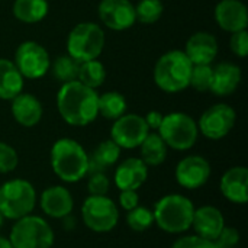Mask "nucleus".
I'll return each mask as SVG.
<instances>
[{"instance_id": "34", "label": "nucleus", "mask_w": 248, "mask_h": 248, "mask_svg": "<svg viewBox=\"0 0 248 248\" xmlns=\"http://www.w3.org/2000/svg\"><path fill=\"white\" fill-rule=\"evenodd\" d=\"M110 189V182L106 173H92L87 182V190L92 196H106Z\"/></svg>"}, {"instance_id": "32", "label": "nucleus", "mask_w": 248, "mask_h": 248, "mask_svg": "<svg viewBox=\"0 0 248 248\" xmlns=\"http://www.w3.org/2000/svg\"><path fill=\"white\" fill-rule=\"evenodd\" d=\"M212 84V67L211 65H193L190 73L189 86L198 92H209Z\"/></svg>"}, {"instance_id": "2", "label": "nucleus", "mask_w": 248, "mask_h": 248, "mask_svg": "<svg viewBox=\"0 0 248 248\" xmlns=\"http://www.w3.org/2000/svg\"><path fill=\"white\" fill-rule=\"evenodd\" d=\"M51 167L58 179L77 183L89 173V154L71 138H61L51 148Z\"/></svg>"}, {"instance_id": "28", "label": "nucleus", "mask_w": 248, "mask_h": 248, "mask_svg": "<svg viewBox=\"0 0 248 248\" xmlns=\"http://www.w3.org/2000/svg\"><path fill=\"white\" fill-rule=\"evenodd\" d=\"M49 68H51V73H52L54 78L64 84V83H70V81H76L77 80L80 62L76 61L68 54L67 55H58L52 61Z\"/></svg>"}, {"instance_id": "12", "label": "nucleus", "mask_w": 248, "mask_h": 248, "mask_svg": "<svg viewBox=\"0 0 248 248\" xmlns=\"http://www.w3.org/2000/svg\"><path fill=\"white\" fill-rule=\"evenodd\" d=\"M150 129L142 116L137 113H128L118 118L110 129V140L119 145V148L132 150L141 145Z\"/></svg>"}, {"instance_id": "27", "label": "nucleus", "mask_w": 248, "mask_h": 248, "mask_svg": "<svg viewBox=\"0 0 248 248\" xmlns=\"http://www.w3.org/2000/svg\"><path fill=\"white\" fill-rule=\"evenodd\" d=\"M97 109H99V113L105 119L116 121L118 118L125 115V112H126V100L118 92H106L102 96H99Z\"/></svg>"}, {"instance_id": "29", "label": "nucleus", "mask_w": 248, "mask_h": 248, "mask_svg": "<svg viewBox=\"0 0 248 248\" xmlns=\"http://www.w3.org/2000/svg\"><path fill=\"white\" fill-rule=\"evenodd\" d=\"M77 80L80 83H83L84 86L90 87V89H97L103 84V81L106 80V70L105 65L97 61V60H90V61H84L80 62V68H78V77Z\"/></svg>"}, {"instance_id": "8", "label": "nucleus", "mask_w": 248, "mask_h": 248, "mask_svg": "<svg viewBox=\"0 0 248 248\" xmlns=\"http://www.w3.org/2000/svg\"><path fill=\"white\" fill-rule=\"evenodd\" d=\"M158 135L163 138L167 147L186 151L190 150L199 135L198 124L192 116L183 112H171L163 118L158 128Z\"/></svg>"}, {"instance_id": "35", "label": "nucleus", "mask_w": 248, "mask_h": 248, "mask_svg": "<svg viewBox=\"0 0 248 248\" xmlns=\"http://www.w3.org/2000/svg\"><path fill=\"white\" fill-rule=\"evenodd\" d=\"M212 243L215 248H237L240 243V232L232 227H225Z\"/></svg>"}, {"instance_id": "19", "label": "nucleus", "mask_w": 248, "mask_h": 248, "mask_svg": "<svg viewBox=\"0 0 248 248\" xmlns=\"http://www.w3.org/2000/svg\"><path fill=\"white\" fill-rule=\"evenodd\" d=\"M219 190L232 203L244 205L248 201V170L243 166L227 170L219 182Z\"/></svg>"}, {"instance_id": "20", "label": "nucleus", "mask_w": 248, "mask_h": 248, "mask_svg": "<svg viewBox=\"0 0 248 248\" xmlns=\"http://www.w3.org/2000/svg\"><path fill=\"white\" fill-rule=\"evenodd\" d=\"M192 227L196 235L206 238L209 241H214L225 228V219H224L222 212L218 208L205 205V206L195 209Z\"/></svg>"}, {"instance_id": "23", "label": "nucleus", "mask_w": 248, "mask_h": 248, "mask_svg": "<svg viewBox=\"0 0 248 248\" xmlns=\"http://www.w3.org/2000/svg\"><path fill=\"white\" fill-rule=\"evenodd\" d=\"M23 90V77L13 61L0 58V99L12 100Z\"/></svg>"}, {"instance_id": "40", "label": "nucleus", "mask_w": 248, "mask_h": 248, "mask_svg": "<svg viewBox=\"0 0 248 248\" xmlns=\"http://www.w3.org/2000/svg\"><path fill=\"white\" fill-rule=\"evenodd\" d=\"M0 248H13V246H12V243H10L9 238L0 235Z\"/></svg>"}, {"instance_id": "22", "label": "nucleus", "mask_w": 248, "mask_h": 248, "mask_svg": "<svg viewBox=\"0 0 248 248\" xmlns=\"http://www.w3.org/2000/svg\"><path fill=\"white\" fill-rule=\"evenodd\" d=\"M241 68L232 62H221L212 68L211 90L217 96H230L241 83Z\"/></svg>"}, {"instance_id": "41", "label": "nucleus", "mask_w": 248, "mask_h": 248, "mask_svg": "<svg viewBox=\"0 0 248 248\" xmlns=\"http://www.w3.org/2000/svg\"><path fill=\"white\" fill-rule=\"evenodd\" d=\"M3 219H4V218H3V215H1V212H0V228H1V225H3Z\"/></svg>"}, {"instance_id": "15", "label": "nucleus", "mask_w": 248, "mask_h": 248, "mask_svg": "<svg viewBox=\"0 0 248 248\" xmlns=\"http://www.w3.org/2000/svg\"><path fill=\"white\" fill-rule=\"evenodd\" d=\"M41 209L45 215L54 219L67 218L74 208V199L70 190L64 186H51L41 193Z\"/></svg>"}, {"instance_id": "13", "label": "nucleus", "mask_w": 248, "mask_h": 248, "mask_svg": "<svg viewBox=\"0 0 248 248\" xmlns=\"http://www.w3.org/2000/svg\"><path fill=\"white\" fill-rule=\"evenodd\" d=\"M176 182L189 190L205 186L211 177V164L202 155H187L176 166Z\"/></svg>"}, {"instance_id": "10", "label": "nucleus", "mask_w": 248, "mask_h": 248, "mask_svg": "<svg viewBox=\"0 0 248 248\" xmlns=\"http://www.w3.org/2000/svg\"><path fill=\"white\" fill-rule=\"evenodd\" d=\"M15 65L17 67L22 77L35 80L44 77L48 73L51 58L41 44L35 41H25L17 46L15 52Z\"/></svg>"}, {"instance_id": "3", "label": "nucleus", "mask_w": 248, "mask_h": 248, "mask_svg": "<svg viewBox=\"0 0 248 248\" xmlns=\"http://www.w3.org/2000/svg\"><path fill=\"white\" fill-rule=\"evenodd\" d=\"M193 202L183 195H166L154 205V222L157 227L169 234H182L192 227Z\"/></svg>"}, {"instance_id": "9", "label": "nucleus", "mask_w": 248, "mask_h": 248, "mask_svg": "<svg viewBox=\"0 0 248 248\" xmlns=\"http://www.w3.org/2000/svg\"><path fill=\"white\" fill-rule=\"evenodd\" d=\"M84 225L99 234L112 231L119 221L118 205L108 196H89L81 205Z\"/></svg>"}, {"instance_id": "14", "label": "nucleus", "mask_w": 248, "mask_h": 248, "mask_svg": "<svg viewBox=\"0 0 248 248\" xmlns=\"http://www.w3.org/2000/svg\"><path fill=\"white\" fill-rule=\"evenodd\" d=\"M97 12L100 20L113 31L129 29L137 20L135 6L129 0H102Z\"/></svg>"}, {"instance_id": "39", "label": "nucleus", "mask_w": 248, "mask_h": 248, "mask_svg": "<svg viewBox=\"0 0 248 248\" xmlns=\"http://www.w3.org/2000/svg\"><path fill=\"white\" fill-rule=\"evenodd\" d=\"M163 118H164V115H161L160 112L151 110V112H148V113L145 115L144 121H145L148 129L158 131V128H160V125H161V122H163Z\"/></svg>"}, {"instance_id": "31", "label": "nucleus", "mask_w": 248, "mask_h": 248, "mask_svg": "<svg viewBox=\"0 0 248 248\" xmlns=\"http://www.w3.org/2000/svg\"><path fill=\"white\" fill-rule=\"evenodd\" d=\"M126 224L132 231L144 232L154 225V215L153 211L144 206H137L126 212Z\"/></svg>"}, {"instance_id": "11", "label": "nucleus", "mask_w": 248, "mask_h": 248, "mask_svg": "<svg viewBox=\"0 0 248 248\" xmlns=\"http://www.w3.org/2000/svg\"><path fill=\"white\" fill-rule=\"evenodd\" d=\"M235 110L225 103H218L202 113L198 124V129L202 132L203 137L209 140H221L231 132L235 125Z\"/></svg>"}, {"instance_id": "1", "label": "nucleus", "mask_w": 248, "mask_h": 248, "mask_svg": "<svg viewBox=\"0 0 248 248\" xmlns=\"http://www.w3.org/2000/svg\"><path fill=\"white\" fill-rule=\"evenodd\" d=\"M99 96L78 80L64 83L57 94V108L61 118L73 126H86L92 124L97 115Z\"/></svg>"}, {"instance_id": "25", "label": "nucleus", "mask_w": 248, "mask_h": 248, "mask_svg": "<svg viewBox=\"0 0 248 248\" xmlns=\"http://www.w3.org/2000/svg\"><path fill=\"white\" fill-rule=\"evenodd\" d=\"M167 145L163 141V138L158 135V132L148 134L145 140L140 145V153H141V160L147 166H160L166 161L167 158Z\"/></svg>"}, {"instance_id": "6", "label": "nucleus", "mask_w": 248, "mask_h": 248, "mask_svg": "<svg viewBox=\"0 0 248 248\" xmlns=\"http://www.w3.org/2000/svg\"><path fill=\"white\" fill-rule=\"evenodd\" d=\"M105 46V32L97 23L81 22L76 25L67 38V51L78 62L97 60Z\"/></svg>"}, {"instance_id": "17", "label": "nucleus", "mask_w": 248, "mask_h": 248, "mask_svg": "<svg viewBox=\"0 0 248 248\" xmlns=\"http://www.w3.org/2000/svg\"><path fill=\"white\" fill-rule=\"evenodd\" d=\"M183 52L193 65H211L218 54V41L209 32H196L187 39Z\"/></svg>"}, {"instance_id": "4", "label": "nucleus", "mask_w": 248, "mask_h": 248, "mask_svg": "<svg viewBox=\"0 0 248 248\" xmlns=\"http://www.w3.org/2000/svg\"><path fill=\"white\" fill-rule=\"evenodd\" d=\"M192 68L193 64L183 51H169L158 58L154 67V81L167 93H179L189 87Z\"/></svg>"}, {"instance_id": "33", "label": "nucleus", "mask_w": 248, "mask_h": 248, "mask_svg": "<svg viewBox=\"0 0 248 248\" xmlns=\"http://www.w3.org/2000/svg\"><path fill=\"white\" fill-rule=\"evenodd\" d=\"M17 164L19 157L16 150L6 142H0V174L13 171L17 167Z\"/></svg>"}, {"instance_id": "38", "label": "nucleus", "mask_w": 248, "mask_h": 248, "mask_svg": "<svg viewBox=\"0 0 248 248\" xmlns=\"http://www.w3.org/2000/svg\"><path fill=\"white\" fill-rule=\"evenodd\" d=\"M119 205L122 209H125L126 212L137 208L140 205V195L137 193V190H121L119 193Z\"/></svg>"}, {"instance_id": "36", "label": "nucleus", "mask_w": 248, "mask_h": 248, "mask_svg": "<svg viewBox=\"0 0 248 248\" xmlns=\"http://www.w3.org/2000/svg\"><path fill=\"white\" fill-rule=\"evenodd\" d=\"M230 46H231V51H232L235 55H238L240 58L247 57V54H248L247 29H243V31L234 32V33H232V36H231V41H230Z\"/></svg>"}, {"instance_id": "37", "label": "nucleus", "mask_w": 248, "mask_h": 248, "mask_svg": "<svg viewBox=\"0 0 248 248\" xmlns=\"http://www.w3.org/2000/svg\"><path fill=\"white\" fill-rule=\"evenodd\" d=\"M171 248H215L214 243L199 235H185L177 238Z\"/></svg>"}, {"instance_id": "16", "label": "nucleus", "mask_w": 248, "mask_h": 248, "mask_svg": "<svg viewBox=\"0 0 248 248\" xmlns=\"http://www.w3.org/2000/svg\"><path fill=\"white\" fill-rule=\"evenodd\" d=\"M148 177V166L137 157L124 160L115 170V185L119 190H138Z\"/></svg>"}, {"instance_id": "7", "label": "nucleus", "mask_w": 248, "mask_h": 248, "mask_svg": "<svg viewBox=\"0 0 248 248\" xmlns=\"http://www.w3.org/2000/svg\"><path fill=\"white\" fill-rule=\"evenodd\" d=\"M54 238L49 224L36 215H26L15 221L9 235L13 248H51Z\"/></svg>"}, {"instance_id": "24", "label": "nucleus", "mask_w": 248, "mask_h": 248, "mask_svg": "<svg viewBox=\"0 0 248 248\" xmlns=\"http://www.w3.org/2000/svg\"><path fill=\"white\" fill-rule=\"evenodd\" d=\"M121 157V148L116 145L112 140L102 141L93 151L92 155H89V173H105L109 167L115 166Z\"/></svg>"}, {"instance_id": "18", "label": "nucleus", "mask_w": 248, "mask_h": 248, "mask_svg": "<svg viewBox=\"0 0 248 248\" xmlns=\"http://www.w3.org/2000/svg\"><path fill=\"white\" fill-rule=\"evenodd\" d=\"M215 19L221 29L231 33L247 29V6L240 0H221L215 7Z\"/></svg>"}, {"instance_id": "21", "label": "nucleus", "mask_w": 248, "mask_h": 248, "mask_svg": "<svg viewBox=\"0 0 248 248\" xmlns=\"http://www.w3.org/2000/svg\"><path fill=\"white\" fill-rule=\"evenodd\" d=\"M15 121L26 128L35 126L42 118V103L31 93H19L12 99L10 106Z\"/></svg>"}, {"instance_id": "5", "label": "nucleus", "mask_w": 248, "mask_h": 248, "mask_svg": "<svg viewBox=\"0 0 248 248\" xmlns=\"http://www.w3.org/2000/svg\"><path fill=\"white\" fill-rule=\"evenodd\" d=\"M36 199V190L28 180L13 179L0 186V212L6 219L17 221L31 215Z\"/></svg>"}, {"instance_id": "26", "label": "nucleus", "mask_w": 248, "mask_h": 248, "mask_svg": "<svg viewBox=\"0 0 248 248\" xmlns=\"http://www.w3.org/2000/svg\"><path fill=\"white\" fill-rule=\"evenodd\" d=\"M48 13L46 0H15L13 15L23 23H36Z\"/></svg>"}, {"instance_id": "30", "label": "nucleus", "mask_w": 248, "mask_h": 248, "mask_svg": "<svg viewBox=\"0 0 248 248\" xmlns=\"http://www.w3.org/2000/svg\"><path fill=\"white\" fill-rule=\"evenodd\" d=\"M163 10L164 6L161 0H140L135 6V17L141 23L151 25L161 17Z\"/></svg>"}]
</instances>
